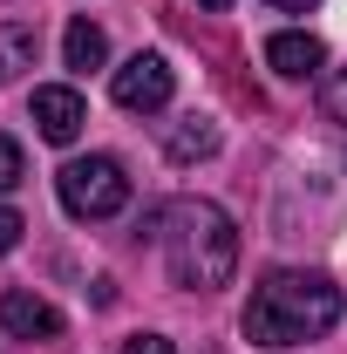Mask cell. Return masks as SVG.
Here are the masks:
<instances>
[{
    "label": "cell",
    "mask_w": 347,
    "mask_h": 354,
    "mask_svg": "<svg viewBox=\"0 0 347 354\" xmlns=\"http://www.w3.org/2000/svg\"><path fill=\"white\" fill-rule=\"evenodd\" d=\"M62 55H68V68H102L109 62V35L95 28V21H68V35H62Z\"/></svg>",
    "instance_id": "cell-10"
},
{
    "label": "cell",
    "mask_w": 347,
    "mask_h": 354,
    "mask_svg": "<svg viewBox=\"0 0 347 354\" xmlns=\"http://www.w3.org/2000/svg\"><path fill=\"white\" fill-rule=\"evenodd\" d=\"M21 177H28V157H21V143H14V136H0V198H7Z\"/></svg>",
    "instance_id": "cell-11"
},
{
    "label": "cell",
    "mask_w": 347,
    "mask_h": 354,
    "mask_svg": "<svg viewBox=\"0 0 347 354\" xmlns=\"http://www.w3.org/2000/svg\"><path fill=\"white\" fill-rule=\"evenodd\" d=\"M82 123H88V102H82L68 82L35 88V130H41L48 143H75V136H82Z\"/></svg>",
    "instance_id": "cell-5"
},
{
    "label": "cell",
    "mask_w": 347,
    "mask_h": 354,
    "mask_svg": "<svg viewBox=\"0 0 347 354\" xmlns=\"http://www.w3.org/2000/svg\"><path fill=\"white\" fill-rule=\"evenodd\" d=\"M164 259H171V279L184 293H218L232 272H238V225L225 205L212 198H177L164 205Z\"/></svg>",
    "instance_id": "cell-2"
},
{
    "label": "cell",
    "mask_w": 347,
    "mask_h": 354,
    "mask_svg": "<svg viewBox=\"0 0 347 354\" xmlns=\"http://www.w3.org/2000/svg\"><path fill=\"white\" fill-rule=\"evenodd\" d=\"M327 109L347 123V68H334V75H327Z\"/></svg>",
    "instance_id": "cell-13"
},
{
    "label": "cell",
    "mask_w": 347,
    "mask_h": 354,
    "mask_svg": "<svg viewBox=\"0 0 347 354\" xmlns=\"http://www.w3.org/2000/svg\"><path fill=\"white\" fill-rule=\"evenodd\" d=\"M55 198H62V212L68 218H116L123 205H130V177L116 157H68L62 177H55Z\"/></svg>",
    "instance_id": "cell-3"
},
{
    "label": "cell",
    "mask_w": 347,
    "mask_h": 354,
    "mask_svg": "<svg viewBox=\"0 0 347 354\" xmlns=\"http://www.w3.org/2000/svg\"><path fill=\"white\" fill-rule=\"evenodd\" d=\"M265 62H272L286 82H313V75L327 68V48H320V35H306V28H286V35L265 41Z\"/></svg>",
    "instance_id": "cell-7"
},
{
    "label": "cell",
    "mask_w": 347,
    "mask_h": 354,
    "mask_svg": "<svg viewBox=\"0 0 347 354\" xmlns=\"http://www.w3.org/2000/svg\"><path fill=\"white\" fill-rule=\"evenodd\" d=\"M21 232H28L21 212H14V205H0V252H14V245H21Z\"/></svg>",
    "instance_id": "cell-12"
},
{
    "label": "cell",
    "mask_w": 347,
    "mask_h": 354,
    "mask_svg": "<svg viewBox=\"0 0 347 354\" xmlns=\"http://www.w3.org/2000/svg\"><path fill=\"white\" fill-rule=\"evenodd\" d=\"M123 354H177V348L164 341V334H130V341H123Z\"/></svg>",
    "instance_id": "cell-14"
},
{
    "label": "cell",
    "mask_w": 347,
    "mask_h": 354,
    "mask_svg": "<svg viewBox=\"0 0 347 354\" xmlns=\"http://www.w3.org/2000/svg\"><path fill=\"white\" fill-rule=\"evenodd\" d=\"M265 7H279V14H313L320 0H265Z\"/></svg>",
    "instance_id": "cell-15"
},
{
    "label": "cell",
    "mask_w": 347,
    "mask_h": 354,
    "mask_svg": "<svg viewBox=\"0 0 347 354\" xmlns=\"http://www.w3.org/2000/svg\"><path fill=\"white\" fill-rule=\"evenodd\" d=\"M164 157H171V164H205V157H218V123L184 116V123L164 136Z\"/></svg>",
    "instance_id": "cell-8"
},
{
    "label": "cell",
    "mask_w": 347,
    "mask_h": 354,
    "mask_svg": "<svg viewBox=\"0 0 347 354\" xmlns=\"http://www.w3.org/2000/svg\"><path fill=\"white\" fill-rule=\"evenodd\" d=\"M198 7H212V14H225V7H232V0H198Z\"/></svg>",
    "instance_id": "cell-16"
},
{
    "label": "cell",
    "mask_w": 347,
    "mask_h": 354,
    "mask_svg": "<svg viewBox=\"0 0 347 354\" xmlns=\"http://www.w3.org/2000/svg\"><path fill=\"white\" fill-rule=\"evenodd\" d=\"M171 88H177V75H171V62H164V55H130V62L109 75V95H116L123 109H136V116L164 109V102H171Z\"/></svg>",
    "instance_id": "cell-4"
},
{
    "label": "cell",
    "mask_w": 347,
    "mask_h": 354,
    "mask_svg": "<svg viewBox=\"0 0 347 354\" xmlns=\"http://www.w3.org/2000/svg\"><path fill=\"white\" fill-rule=\"evenodd\" d=\"M0 327H7L14 341H55V334H62V313L48 307L41 293H21V286H14V293H0Z\"/></svg>",
    "instance_id": "cell-6"
},
{
    "label": "cell",
    "mask_w": 347,
    "mask_h": 354,
    "mask_svg": "<svg viewBox=\"0 0 347 354\" xmlns=\"http://www.w3.org/2000/svg\"><path fill=\"white\" fill-rule=\"evenodd\" d=\"M341 327V286L327 272H265L245 300V341L252 348H300Z\"/></svg>",
    "instance_id": "cell-1"
},
{
    "label": "cell",
    "mask_w": 347,
    "mask_h": 354,
    "mask_svg": "<svg viewBox=\"0 0 347 354\" xmlns=\"http://www.w3.org/2000/svg\"><path fill=\"white\" fill-rule=\"evenodd\" d=\"M35 55H41V35L28 21H0V82H14L21 68H35Z\"/></svg>",
    "instance_id": "cell-9"
}]
</instances>
